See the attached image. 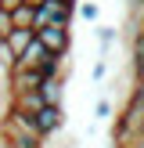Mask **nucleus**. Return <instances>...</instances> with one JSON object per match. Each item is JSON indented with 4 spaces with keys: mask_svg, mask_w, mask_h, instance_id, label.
Wrapping results in <instances>:
<instances>
[{
    "mask_svg": "<svg viewBox=\"0 0 144 148\" xmlns=\"http://www.w3.org/2000/svg\"><path fill=\"white\" fill-rule=\"evenodd\" d=\"M141 134H144V105H141V98L130 90L126 101H122V108L115 112V119H112V145L130 148Z\"/></svg>",
    "mask_w": 144,
    "mask_h": 148,
    "instance_id": "f257e3e1",
    "label": "nucleus"
},
{
    "mask_svg": "<svg viewBox=\"0 0 144 148\" xmlns=\"http://www.w3.org/2000/svg\"><path fill=\"white\" fill-rule=\"evenodd\" d=\"M0 134L11 141V148H47V137L36 130L33 116L18 112V108H11V105H7L4 119H0Z\"/></svg>",
    "mask_w": 144,
    "mask_h": 148,
    "instance_id": "f03ea898",
    "label": "nucleus"
},
{
    "mask_svg": "<svg viewBox=\"0 0 144 148\" xmlns=\"http://www.w3.org/2000/svg\"><path fill=\"white\" fill-rule=\"evenodd\" d=\"M72 18H76L72 4H65V0H43L33 11V33L43 29V25H72Z\"/></svg>",
    "mask_w": 144,
    "mask_h": 148,
    "instance_id": "7ed1b4c3",
    "label": "nucleus"
},
{
    "mask_svg": "<svg viewBox=\"0 0 144 148\" xmlns=\"http://www.w3.org/2000/svg\"><path fill=\"white\" fill-rule=\"evenodd\" d=\"M33 123H36V130H40L43 137H54V134H61L65 130V123H69V116H65V105H43L40 112L33 116Z\"/></svg>",
    "mask_w": 144,
    "mask_h": 148,
    "instance_id": "20e7f679",
    "label": "nucleus"
},
{
    "mask_svg": "<svg viewBox=\"0 0 144 148\" xmlns=\"http://www.w3.org/2000/svg\"><path fill=\"white\" fill-rule=\"evenodd\" d=\"M36 40L50 54H69L72 51V29L69 25H43V29H36Z\"/></svg>",
    "mask_w": 144,
    "mask_h": 148,
    "instance_id": "39448f33",
    "label": "nucleus"
},
{
    "mask_svg": "<svg viewBox=\"0 0 144 148\" xmlns=\"http://www.w3.org/2000/svg\"><path fill=\"white\" fill-rule=\"evenodd\" d=\"M126 72L133 76V83L144 79V25H137V33L130 36V65H126Z\"/></svg>",
    "mask_w": 144,
    "mask_h": 148,
    "instance_id": "423d86ee",
    "label": "nucleus"
},
{
    "mask_svg": "<svg viewBox=\"0 0 144 148\" xmlns=\"http://www.w3.org/2000/svg\"><path fill=\"white\" fill-rule=\"evenodd\" d=\"M7 105L18 108V112H25V116H36L47 101L40 98V90H22V94H11V98H7Z\"/></svg>",
    "mask_w": 144,
    "mask_h": 148,
    "instance_id": "0eeeda50",
    "label": "nucleus"
},
{
    "mask_svg": "<svg viewBox=\"0 0 144 148\" xmlns=\"http://www.w3.org/2000/svg\"><path fill=\"white\" fill-rule=\"evenodd\" d=\"M47 54H50V51L43 47L40 40H33V43H29V47L22 51L18 58H14V69H36V65H40V62H43Z\"/></svg>",
    "mask_w": 144,
    "mask_h": 148,
    "instance_id": "6e6552de",
    "label": "nucleus"
},
{
    "mask_svg": "<svg viewBox=\"0 0 144 148\" xmlns=\"http://www.w3.org/2000/svg\"><path fill=\"white\" fill-rule=\"evenodd\" d=\"M94 40H97V58H112V47L119 40L115 25H94Z\"/></svg>",
    "mask_w": 144,
    "mask_h": 148,
    "instance_id": "1a4fd4ad",
    "label": "nucleus"
},
{
    "mask_svg": "<svg viewBox=\"0 0 144 148\" xmlns=\"http://www.w3.org/2000/svg\"><path fill=\"white\" fill-rule=\"evenodd\" d=\"M40 98L47 101V105H65V76L43 79L40 83Z\"/></svg>",
    "mask_w": 144,
    "mask_h": 148,
    "instance_id": "9d476101",
    "label": "nucleus"
},
{
    "mask_svg": "<svg viewBox=\"0 0 144 148\" xmlns=\"http://www.w3.org/2000/svg\"><path fill=\"white\" fill-rule=\"evenodd\" d=\"M33 40H36V33H33V29H11V33L4 36L7 51H11L14 58H18V54H22V51H25V47H29V43H33Z\"/></svg>",
    "mask_w": 144,
    "mask_h": 148,
    "instance_id": "9b49d317",
    "label": "nucleus"
},
{
    "mask_svg": "<svg viewBox=\"0 0 144 148\" xmlns=\"http://www.w3.org/2000/svg\"><path fill=\"white\" fill-rule=\"evenodd\" d=\"M65 58L69 54H47L40 65H36V72H40L43 79H54V76H65Z\"/></svg>",
    "mask_w": 144,
    "mask_h": 148,
    "instance_id": "f8f14e48",
    "label": "nucleus"
},
{
    "mask_svg": "<svg viewBox=\"0 0 144 148\" xmlns=\"http://www.w3.org/2000/svg\"><path fill=\"white\" fill-rule=\"evenodd\" d=\"M115 119V105L108 94H101L97 101H94V123H112Z\"/></svg>",
    "mask_w": 144,
    "mask_h": 148,
    "instance_id": "ddd939ff",
    "label": "nucleus"
},
{
    "mask_svg": "<svg viewBox=\"0 0 144 148\" xmlns=\"http://www.w3.org/2000/svg\"><path fill=\"white\" fill-rule=\"evenodd\" d=\"M76 14L83 22H90V25H97V18H101V4L97 0H83V4H76Z\"/></svg>",
    "mask_w": 144,
    "mask_h": 148,
    "instance_id": "4468645a",
    "label": "nucleus"
},
{
    "mask_svg": "<svg viewBox=\"0 0 144 148\" xmlns=\"http://www.w3.org/2000/svg\"><path fill=\"white\" fill-rule=\"evenodd\" d=\"M11 25L14 29H33V7H25V4L14 7L11 11Z\"/></svg>",
    "mask_w": 144,
    "mask_h": 148,
    "instance_id": "2eb2a0df",
    "label": "nucleus"
},
{
    "mask_svg": "<svg viewBox=\"0 0 144 148\" xmlns=\"http://www.w3.org/2000/svg\"><path fill=\"white\" fill-rule=\"evenodd\" d=\"M108 72H112L108 58H97V62L90 65V79H94V83H105V79H108Z\"/></svg>",
    "mask_w": 144,
    "mask_h": 148,
    "instance_id": "dca6fc26",
    "label": "nucleus"
},
{
    "mask_svg": "<svg viewBox=\"0 0 144 148\" xmlns=\"http://www.w3.org/2000/svg\"><path fill=\"white\" fill-rule=\"evenodd\" d=\"M0 69H7V72L14 69V54L7 51V43H4V40H0Z\"/></svg>",
    "mask_w": 144,
    "mask_h": 148,
    "instance_id": "f3484780",
    "label": "nucleus"
},
{
    "mask_svg": "<svg viewBox=\"0 0 144 148\" xmlns=\"http://www.w3.org/2000/svg\"><path fill=\"white\" fill-rule=\"evenodd\" d=\"M22 4H25V0H0V11H7V14H11L14 7H22Z\"/></svg>",
    "mask_w": 144,
    "mask_h": 148,
    "instance_id": "a211bd4d",
    "label": "nucleus"
},
{
    "mask_svg": "<svg viewBox=\"0 0 144 148\" xmlns=\"http://www.w3.org/2000/svg\"><path fill=\"white\" fill-rule=\"evenodd\" d=\"M133 94L141 98V105H144V79H137V83H133Z\"/></svg>",
    "mask_w": 144,
    "mask_h": 148,
    "instance_id": "6ab92c4d",
    "label": "nucleus"
},
{
    "mask_svg": "<svg viewBox=\"0 0 144 148\" xmlns=\"http://www.w3.org/2000/svg\"><path fill=\"white\" fill-rule=\"evenodd\" d=\"M4 112H7V98L0 94V119H4Z\"/></svg>",
    "mask_w": 144,
    "mask_h": 148,
    "instance_id": "aec40b11",
    "label": "nucleus"
},
{
    "mask_svg": "<svg viewBox=\"0 0 144 148\" xmlns=\"http://www.w3.org/2000/svg\"><path fill=\"white\" fill-rule=\"evenodd\" d=\"M40 4H43V0H25V7H33V11H36Z\"/></svg>",
    "mask_w": 144,
    "mask_h": 148,
    "instance_id": "412c9836",
    "label": "nucleus"
},
{
    "mask_svg": "<svg viewBox=\"0 0 144 148\" xmlns=\"http://www.w3.org/2000/svg\"><path fill=\"white\" fill-rule=\"evenodd\" d=\"M130 148H144V134H141V137H137V141H133V145H130Z\"/></svg>",
    "mask_w": 144,
    "mask_h": 148,
    "instance_id": "4be33fe9",
    "label": "nucleus"
},
{
    "mask_svg": "<svg viewBox=\"0 0 144 148\" xmlns=\"http://www.w3.org/2000/svg\"><path fill=\"white\" fill-rule=\"evenodd\" d=\"M65 4H72V7H76V4H79V0H65Z\"/></svg>",
    "mask_w": 144,
    "mask_h": 148,
    "instance_id": "5701e85b",
    "label": "nucleus"
}]
</instances>
